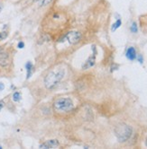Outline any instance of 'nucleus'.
Listing matches in <instances>:
<instances>
[{"mask_svg": "<svg viewBox=\"0 0 147 149\" xmlns=\"http://www.w3.org/2000/svg\"><path fill=\"white\" fill-rule=\"evenodd\" d=\"M65 74V70L63 68H59L56 70L50 71L44 77V84L46 88L52 89L63 78Z\"/></svg>", "mask_w": 147, "mask_h": 149, "instance_id": "1", "label": "nucleus"}, {"mask_svg": "<svg viewBox=\"0 0 147 149\" xmlns=\"http://www.w3.org/2000/svg\"><path fill=\"white\" fill-rule=\"evenodd\" d=\"M132 127L127 124H120L115 129V135L119 142L127 141L132 136Z\"/></svg>", "mask_w": 147, "mask_h": 149, "instance_id": "2", "label": "nucleus"}, {"mask_svg": "<svg viewBox=\"0 0 147 149\" xmlns=\"http://www.w3.org/2000/svg\"><path fill=\"white\" fill-rule=\"evenodd\" d=\"M74 107V103L70 97H61L57 99L53 103L54 111L58 112H67Z\"/></svg>", "mask_w": 147, "mask_h": 149, "instance_id": "3", "label": "nucleus"}, {"mask_svg": "<svg viewBox=\"0 0 147 149\" xmlns=\"http://www.w3.org/2000/svg\"><path fill=\"white\" fill-rule=\"evenodd\" d=\"M68 40V42L70 45L77 44L78 42L81 40V33H79V31H70V33H66L63 37H62L61 40Z\"/></svg>", "mask_w": 147, "mask_h": 149, "instance_id": "4", "label": "nucleus"}, {"mask_svg": "<svg viewBox=\"0 0 147 149\" xmlns=\"http://www.w3.org/2000/svg\"><path fill=\"white\" fill-rule=\"evenodd\" d=\"M96 54H97L96 49L93 48V53L89 57V58L86 60V62L83 64V66H82V68L83 69H89V68H92L94 65H95V62H96Z\"/></svg>", "mask_w": 147, "mask_h": 149, "instance_id": "5", "label": "nucleus"}, {"mask_svg": "<svg viewBox=\"0 0 147 149\" xmlns=\"http://www.w3.org/2000/svg\"><path fill=\"white\" fill-rule=\"evenodd\" d=\"M60 146V143L58 140L56 139H51V140H48L46 142H44V144L40 145V148H55L58 147Z\"/></svg>", "mask_w": 147, "mask_h": 149, "instance_id": "6", "label": "nucleus"}, {"mask_svg": "<svg viewBox=\"0 0 147 149\" xmlns=\"http://www.w3.org/2000/svg\"><path fill=\"white\" fill-rule=\"evenodd\" d=\"M125 56L129 60H134L136 58H137V54H136V50L134 47H129L127 50V53H125Z\"/></svg>", "mask_w": 147, "mask_h": 149, "instance_id": "7", "label": "nucleus"}, {"mask_svg": "<svg viewBox=\"0 0 147 149\" xmlns=\"http://www.w3.org/2000/svg\"><path fill=\"white\" fill-rule=\"evenodd\" d=\"M9 64V58L8 55L6 54V53H3V54H0V65L2 67H6Z\"/></svg>", "mask_w": 147, "mask_h": 149, "instance_id": "8", "label": "nucleus"}, {"mask_svg": "<svg viewBox=\"0 0 147 149\" xmlns=\"http://www.w3.org/2000/svg\"><path fill=\"white\" fill-rule=\"evenodd\" d=\"M25 68H26V71H27V78H30L31 74H32V71H33V64L31 62H27L25 65Z\"/></svg>", "mask_w": 147, "mask_h": 149, "instance_id": "9", "label": "nucleus"}, {"mask_svg": "<svg viewBox=\"0 0 147 149\" xmlns=\"http://www.w3.org/2000/svg\"><path fill=\"white\" fill-rule=\"evenodd\" d=\"M121 24H122L121 19H117V22H115V23L112 25V31H115L117 29H118V28L121 26Z\"/></svg>", "mask_w": 147, "mask_h": 149, "instance_id": "10", "label": "nucleus"}, {"mask_svg": "<svg viewBox=\"0 0 147 149\" xmlns=\"http://www.w3.org/2000/svg\"><path fill=\"white\" fill-rule=\"evenodd\" d=\"M13 100H14V102H16L21 100V93L19 92H15L13 94Z\"/></svg>", "mask_w": 147, "mask_h": 149, "instance_id": "11", "label": "nucleus"}, {"mask_svg": "<svg viewBox=\"0 0 147 149\" xmlns=\"http://www.w3.org/2000/svg\"><path fill=\"white\" fill-rule=\"evenodd\" d=\"M130 30H131L132 33H137L138 29H137V25H136V24H135V23H133V24H132V26H131Z\"/></svg>", "mask_w": 147, "mask_h": 149, "instance_id": "12", "label": "nucleus"}, {"mask_svg": "<svg viewBox=\"0 0 147 149\" xmlns=\"http://www.w3.org/2000/svg\"><path fill=\"white\" fill-rule=\"evenodd\" d=\"M7 33L6 31H1V33H0V41L1 40H5L6 37H7Z\"/></svg>", "mask_w": 147, "mask_h": 149, "instance_id": "13", "label": "nucleus"}, {"mask_svg": "<svg viewBox=\"0 0 147 149\" xmlns=\"http://www.w3.org/2000/svg\"><path fill=\"white\" fill-rule=\"evenodd\" d=\"M52 2V0H41V6H48L49 4H51Z\"/></svg>", "mask_w": 147, "mask_h": 149, "instance_id": "14", "label": "nucleus"}, {"mask_svg": "<svg viewBox=\"0 0 147 149\" xmlns=\"http://www.w3.org/2000/svg\"><path fill=\"white\" fill-rule=\"evenodd\" d=\"M24 47H25V43H24V42H22V41L19 42V43H18V48L19 49H23Z\"/></svg>", "mask_w": 147, "mask_h": 149, "instance_id": "15", "label": "nucleus"}, {"mask_svg": "<svg viewBox=\"0 0 147 149\" xmlns=\"http://www.w3.org/2000/svg\"><path fill=\"white\" fill-rule=\"evenodd\" d=\"M4 105H5L4 102H3V101H0V111H1V110L3 109V107H4Z\"/></svg>", "mask_w": 147, "mask_h": 149, "instance_id": "16", "label": "nucleus"}, {"mask_svg": "<svg viewBox=\"0 0 147 149\" xmlns=\"http://www.w3.org/2000/svg\"><path fill=\"white\" fill-rule=\"evenodd\" d=\"M4 88H5V86H4V84H3V83H0V91L4 90Z\"/></svg>", "mask_w": 147, "mask_h": 149, "instance_id": "17", "label": "nucleus"}, {"mask_svg": "<svg viewBox=\"0 0 147 149\" xmlns=\"http://www.w3.org/2000/svg\"><path fill=\"white\" fill-rule=\"evenodd\" d=\"M138 60L140 61V63H143V58H142V56H141V55H139V56H138Z\"/></svg>", "mask_w": 147, "mask_h": 149, "instance_id": "18", "label": "nucleus"}, {"mask_svg": "<svg viewBox=\"0 0 147 149\" xmlns=\"http://www.w3.org/2000/svg\"><path fill=\"white\" fill-rule=\"evenodd\" d=\"M2 9H3V6H2L1 4H0V12L2 11Z\"/></svg>", "mask_w": 147, "mask_h": 149, "instance_id": "19", "label": "nucleus"}, {"mask_svg": "<svg viewBox=\"0 0 147 149\" xmlns=\"http://www.w3.org/2000/svg\"><path fill=\"white\" fill-rule=\"evenodd\" d=\"M145 146H147V136H146V138H145Z\"/></svg>", "mask_w": 147, "mask_h": 149, "instance_id": "20", "label": "nucleus"}, {"mask_svg": "<svg viewBox=\"0 0 147 149\" xmlns=\"http://www.w3.org/2000/svg\"><path fill=\"white\" fill-rule=\"evenodd\" d=\"M34 2H37V1H39V0H34Z\"/></svg>", "mask_w": 147, "mask_h": 149, "instance_id": "21", "label": "nucleus"}, {"mask_svg": "<svg viewBox=\"0 0 147 149\" xmlns=\"http://www.w3.org/2000/svg\"><path fill=\"white\" fill-rule=\"evenodd\" d=\"M1 148H2V146H0V149H1Z\"/></svg>", "mask_w": 147, "mask_h": 149, "instance_id": "22", "label": "nucleus"}, {"mask_svg": "<svg viewBox=\"0 0 147 149\" xmlns=\"http://www.w3.org/2000/svg\"><path fill=\"white\" fill-rule=\"evenodd\" d=\"M0 51H1V49H0Z\"/></svg>", "mask_w": 147, "mask_h": 149, "instance_id": "23", "label": "nucleus"}]
</instances>
